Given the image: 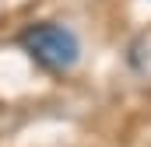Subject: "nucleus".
Here are the masks:
<instances>
[{
	"instance_id": "1",
	"label": "nucleus",
	"mask_w": 151,
	"mask_h": 147,
	"mask_svg": "<svg viewBox=\"0 0 151 147\" xmlns=\"http://www.w3.org/2000/svg\"><path fill=\"white\" fill-rule=\"evenodd\" d=\"M21 46L35 56L42 67H53V70H63L77 60V39L74 32L60 28V25H35L21 35Z\"/></svg>"
}]
</instances>
